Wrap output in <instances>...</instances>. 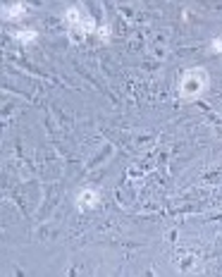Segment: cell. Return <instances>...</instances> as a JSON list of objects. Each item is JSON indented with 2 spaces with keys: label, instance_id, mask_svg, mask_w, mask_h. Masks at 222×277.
<instances>
[{
  "label": "cell",
  "instance_id": "obj_1",
  "mask_svg": "<svg viewBox=\"0 0 222 277\" xmlns=\"http://www.w3.org/2000/svg\"><path fill=\"white\" fill-rule=\"evenodd\" d=\"M210 86V74L206 67H191L182 74L179 81V96L184 101H196L198 96H203Z\"/></svg>",
  "mask_w": 222,
  "mask_h": 277
},
{
  "label": "cell",
  "instance_id": "obj_2",
  "mask_svg": "<svg viewBox=\"0 0 222 277\" xmlns=\"http://www.w3.org/2000/svg\"><path fill=\"white\" fill-rule=\"evenodd\" d=\"M98 201H100V196H98L95 189H84V191H79V196H77V208L79 210H91V208L98 206Z\"/></svg>",
  "mask_w": 222,
  "mask_h": 277
},
{
  "label": "cell",
  "instance_id": "obj_3",
  "mask_svg": "<svg viewBox=\"0 0 222 277\" xmlns=\"http://www.w3.org/2000/svg\"><path fill=\"white\" fill-rule=\"evenodd\" d=\"M27 12V2H10L2 5V19H17Z\"/></svg>",
  "mask_w": 222,
  "mask_h": 277
},
{
  "label": "cell",
  "instance_id": "obj_4",
  "mask_svg": "<svg viewBox=\"0 0 222 277\" xmlns=\"http://www.w3.org/2000/svg\"><path fill=\"white\" fill-rule=\"evenodd\" d=\"M179 270H182V273H196V270H198V256L184 253V258L179 261Z\"/></svg>",
  "mask_w": 222,
  "mask_h": 277
},
{
  "label": "cell",
  "instance_id": "obj_5",
  "mask_svg": "<svg viewBox=\"0 0 222 277\" xmlns=\"http://www.w3.org/2000/svg\"><path fill=\"white\" fill-rule=\"evenodd\" d=\"M15 38L17 41H24V43H32V41L38 38V34L33 29H24V31H15Z\"/></svg>",
  "mask_w": 222,
  "mask_h": 277
},
{
  "label": "cell",
  "instance_id": "obj_6",
  "mask_svg": "<svg viewBox=\"0 0 222 277\" xmlns=\"http://www.w3.org/2000/svg\"><path fill=\"white\" fill-rule=\"evenodd\" d=\"M208 53H210V55H215V53H222V36H220V38H215V41H213V43L208 46Z\"/></svg>",
  "mask_w": 222,
  "mask_h": 277
},
{
  "label": "cell",
  "instance_id": "obj_7",
  "mask_svg": "<svg viewBox=\"0 0 222 277\" xmlns=\"http://www.w3.org/2000/svg\"><path fill=\"white\" fill-rule=\"evenodd\" d=\"M98 36H100L103 41H105V38H110V29H108V27H103V29H98Z\"/></svg>",
  "mask_w": 222,
  "mask_h": 277
}]
</instances>
